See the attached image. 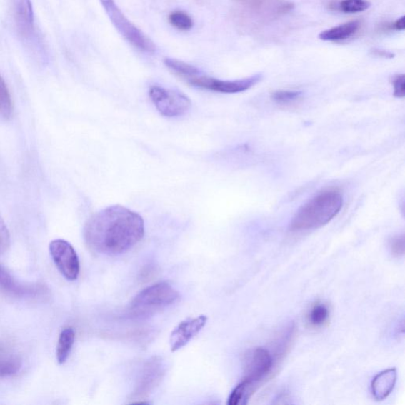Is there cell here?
<instances>
[{"label": "cell", "mask_w": 405, "mask_h": 405, "mask_svg": "<svg viewBox=\"0 0 405 405\" xmlns=\"http://www.w3.org/2000/svg\"><path fill=\"white\" fill-rule=\"evenodd\" d=\"M143 218L121 205L96 212L85 224L84 237L91 252L103 256L127 253L144 236Z\"/></svg>", "instance_id": "6da1fadb"}, {"label": "cell", "mask_w": 405, "mask_h": 405, "mask_svg": "<svg viewBox=\"0 0 405 405\" xmlns=\"http://www.w3.org/2000/svg\"><path fill=\"white\" fill-rule=\"evenodd\" d=\"M344 198L340 191L326 189L316 194L297 211L290 224L293 232L318 229L340 213Z\"/></svg>", "instance_id": "7a4b0ae2"}, {"label": "cell", "mask_w": 405, "mask_h": 405, "mask_svg": "<svg viewBox=\"0 0 405 405\" xmlns=\"http://www.w3.org/2000/svg\"><path fill=\"white\" fill-rule=\"evenodd\" d=\"M110 21L122 38L141 53L152 54L156 51L154 43L125 16L115 0H100Z\"/></svg>", "instance_id": "3957f363"}, {"label": "cell", "mask_w": 405, "mask_h": 405, "mask_svg": "<svg viewBox=\"0 0 405 405\" xmlns=\"http://www.w3.org/2000/svg\"><path fill=\"white\" fill-rule=\"evenodd\" d=\"M180 297L178 291L166 282L146 287L132 299L130 309L135 314L144 315L175 303Z\"/></svg>", "instance_id": "277c9868"}, {"label": "cell", "mask_w": 405, "mask_h": 405, "mask_svg": "<svg viewBox=\"0 0 405 405\" xmlns=\"http://www.w3.org/2000/svg\"><path fill=\"white\" fill-rule=\"evenodd\" d=\"M276 361L264 348L249 350L244 358L245 377L256 390L271 377Z\"/></svg>", "instance_id": "5b68a950"}, {"label": "cell", "mask_w": 405, "mask_h": 405, "mask_svg": "<svg viewBox=\"0 0 405 405\" xmlns=\"http://www.w3.org/2000/svg\"><path fill=\"white\" fill-rule=\"evenodd\" d=\"M150 98L158 111L166 117L185 115L191 108V100L183 93L153 86L149 91Z\"/></svg>", "instance_id": "8992f818"}, {"label": "cell", "mask_w": 405, "mask_h": 405, "mask_svg": "<svg viewBox=\"0 0 405 405\" xmlns=\"http://www.w3.org/2000/svg\"><path fill=\"white\" fill-rule=\"evenodd\" d=\"M262 76L260 74L239 80H221L200 75L186 79V82L201 89L223 94H237L246 91L259 83Z\"/></svg>", "instance_id": "52a82bcc"}, {"label": "cell", "mask_w": 405, "mask_h": 405, "mask_svg": "<svg viewBox=\"0 0 405 405\" xmlns=\"http://www.w3.org/2000/svg\"><path fill=\"white\" fill-rule=\"evenodd\" d=\"M49 251L57 269L69 281L77 279L79 275L80 264L75 249L69 242L56 239L50 243Z\"/></svg>", "instance_id": "ba28073f"}, {"label": "cell", "mask_w": 405, "mask_h": 405, "mask_svg": "<svg viewBox=\"0 0 405 405\" xmlns=\"http://www.w3.org/2000/svg\"><path fill=\"white\" fill-rule=\"evenodd\" d=\"M10 11L19 38L25 41L34 39L36 27L31 0H10Z\"/></svg>", "instance_id": "9c48e42d"}, {"label": "cell", "mask_w": 405, "mask_h": 405, "mask_svg": "<svg viewBox=\"0 0 405 405\" xmlns=\"http://www.w3.org/2000/svg\"><path fill=\"white\" fill-rule=\"evenodd\" d=\"M207 321V316L200 315L196 318H189L179 323L169 337L171 351L175 352L185 347L191 339L201 332Z\"/></svg>", "instance_id": "30bf717a"}, {"label": "cell", "mask_w": 405, "mask_h": 405, "mask_svg": "<svg viewBox=\"0 0 405 405\" xmlns=\"http://www.w3.org/2000/svg\"><path fill=\"white\" fill-rule=\"evenodd\" d=\"M164 375V364L163 360L154 357L147 362L144 367L138 386L134 392L135 400H142L151 392L159 381L163 379Z\"/></svg>", "instance_id": "8fae6325"}, {"label": "cell", "mask_w": 405, "mask_h": 405, "mask_svg": "<svg viewBox=\"0 0 405 405\" xmlns=\"http://www.w3.org/2000/svg\"><path fill=\"white\" fill-rule=\"evenodd\" d=\"M397 378L395 368L382 371L374 377L371 382V391L374 399L382 401L391 394Z\"/></svg>", "instance_id": "7c38bea8"}, {"label": "cell", "mask_w": 405, "mask_h": 405, "mask_svg": "<svg viewBox=\"0 0 405 405\" xmlns=\"http://www.w3.org/2000/svg\"><path fill=\"white\" fill-rule=\"evenodd\" d=\"M360 27L359 21H351L338 26H335L319 34V39L326 41H337L346 40L354 35Z\"/></svg>", "instance_id": "4fadbf2b"}, {"label": "cell", "mask_w": 405, "mask_h": 405, "mask_svg": "<svg viewBox=\"0 0 405 405\" xmlns=\"http://www.w3.org/2000/svg\"><path fill=\"white\" fill-rule=\"evenodd\" d=\"M0 289L19 297L36 291L19 284L2 264H0Z\"/></svg>", "instance_id": "5bb4252c"}, {"label": "cell", "mask_w": 405, "mask_h": 405, "mask_svg": "<svg viewBox=\"0 0 405 405\" xmlns=\"http://www.w3.org/2000/svg\"><path fill=\"white\" fill-rule=\"evenodd\" d=\"M75 339L76 332L72 328H66L62 331L56 348V359L59 364H64L68 360Z\"/></svg>", "instance_id": "9a60e30c"}, {"label": "cell", "mask_w": 405, "mask_h": 405, "mask_svg": "<svg viewBox=\"0 0 405 405\" xmlns=\"http://www.w3.org/2000/svg\"><path fill=\"white\" fill-rule=\"evenodd\" d=\"M164 64L166 68L171 71L176 76L184 80L200 75L201 71L194 66L183 62L174 58H166Z\"/></svg>", "instance_id": "2e32d148"}, {"label": "cell", "mask_w": 405, "mask_h": 405, "mask_svg": "<svg viewBox=\"0 0 405 405\" xmlns=\"http://www.w3.org/2000/svg\"><path fill=\"white\" fill-rule=\"evenodd\" d=\"M330 312L328 306L321 303L315 304L309 311L307 319L314 328H320L326 325L329 319Z\"/></svg>", "instance_id": "e0dca14e"}, {"label": "cell", "mask_w": 405, "mask_h": 405, "mask_svg": "<svg viewBox=\"0 0 405 405\" xmlns=\"http://www.w3.org/2000/svg\"><path fill=\"white\" fill-rule=\"evenodd\" d=\"M13 113V103L9 88L0 75V119L9 120Z\"/></svg>", "instance_id": "ac0fdd59"}, {"label": "cell", "mask_w": 405, "mask_h": 405, "mask_svg": "<svg viewBox=\"0 0 405 405\" xmlns=\"http://www.w3.org/2000/svg\"><path fill=\"white\" fill-rule=\"evenodd\" d=\"M169 24L180 31H189L194 27V21L189 14L182 11H174L169 14Z\"/></svg>", "instance_id": "d6986e66"}, {"label": "cell", "mask_w": 405, "mask_h": 405, "mask_svg": "<svg viewBox=\"0 0 405 405\" xmlns=\"http://www.w3.org/2000/svg\"><path fill=\"white\" fill-rule=\"evenodd\" d=\"M21 360L16 356H0V377H10L21 369Z\"/></svg>", "instance_id": "ffe728a7"}, {"label": "cell", "mask_w": 405, "mask_h": 405, "mask_svg": "<svg viewBox=\"0 0 405 405\" xmlns=\"http://www.w3.org/2000/svg\"><path fill=\"white\" fill-rule=\"evenodd\" d=\"M371 6L367 0H343L338 5L339 10L348 14L360 13L366 11Z\"/></svg>", "instance_id": "44dd1931"}, {"label": "cell", "mask_w": 405, "mask_h": 405, "mask_svg": "<svg viewBox=\"0 0 405 405\" xmlns=\"http://www.w3.org/2000/svg\"><path fill=\"white\" fill-rule=\"evenodd\" d=\"M303 93L298 91H277L271 94L272 100L278 104H291L299 100Z\"/></svg>", "instance_id": "7402d4cb"}, {"label": "cell", "mask_w": 405, "mask_h": 405, "mask_svg": "<svg viewBox=\"0 0 405 405\" xmlns=\"http://www.w3.org/2000/svg\"><path fill=\"white\" fill-rule=\"evenodd\" d=\"M11 237L9 229L0 216V254H4L9 249Z\"/></svg>", "instance_id": "603a6c76"}, {"label": "cell", "mask_w": 405, "mask_h": 405, "mask_svg": "<svg viewBox=\"0 0 405 405\" xmlns=\"http://www.w3.org/2000/svg\"><path fill=\"white\" fill-rule=\"evenodd\" d=\"M389 249L392 254L396 257L403 256L404 254V234L397 235L389 241Z\"/></svg>", "instance_id": "cb8c5ba5"}, {"label": "cell", "mask_w": 405, "mask_h": 405, "mask_svg": "<svg viewBox=\"0 0 405 405\" xmlns=\"http://www.w3.org/2000/svg\"><path fill=\"white\" fill-rule=\"evenodd\" d=\"M392 84L395 97L403 99L405 94V77L404 74L395 76L393 78Z\"/></svg>", "instance_id": "d4e9b609"}, {"label": "cell", "mask_w": 405, "mask_h": 405, "mask_svg": "<svg viewBox=\"0 0 405 405\" xmlns=\"http://www.w3.org/2000/svg\"><path fill=\"white\" fill-rule=\"evenodd\" d=\"M393 28L397 31H403L405 28V17L402 16L397 19L393 24Z\"/></svg>", "instance_id": "484cf974"}, {"label": "cell", "mask_w": 405, "mask_h": 405, "mask_svg": "<svg viewBox=\"0 0 405 405\" xmlns=\"http://www.w3.org/2000/svg\"><path fill=\"white\" fill-rule=\"evenodd\" d=\"M372 54L374 56L384 57V58H394V54H393L392 53H389V51H383L380 49H373Z\"/></svg>", "instance_id": "4316f807"}]
</instances>
